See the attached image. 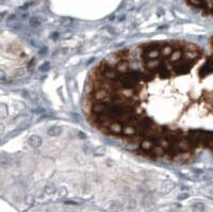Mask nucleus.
I'll use <instances>...</instances> for the list:
<instances>
[{
    "label": "nucleus",
    "mask_w": 213,
    "mask_h": 212,
    "mask_svg": "<svg viewBox=\"0 0 213 212\" xmlns=\"http://www.w3.org/2000/svg\"><path fill=\"white\" fill-rule=\"evenodd\" d=\"M178 116L175 135L186 161L199 150L213 156V37L198 46L177 75Z\"/></svg>",
    "instance_id": "nucleus-1"
},
{
    "label": "nucleus",
    "mask_w": 213,
    "mask_h": 212,
    "mask_svg": "<svg viewBox=\"0 0 213 212\" xmlns=\"http://www.w3.org/2000/svg\"><path fill=\"white\" fill-rule=\"evenodd\" d=\"M190 5L201 12L213 15V0H185Z\"/></svg>",
    "instance_id": "nucleus-2"
},
{
    "label": "nucleus",
    "mask_w": 213,
    "mask_h": 212,
    "mask_svg": "<svg viewBox=\"0 0 213 212\" xmlns=\"http://www.w3.org/2000/svg\"><path fill=\"white\" fill-rule=\"evenodd\" d=\"M205 210V206L202 204H200V203H198V204H195L193 206V211L194 212H202Z\"/></svg>",
    "instance_id": "nucleus-3"
}]
</instances>
